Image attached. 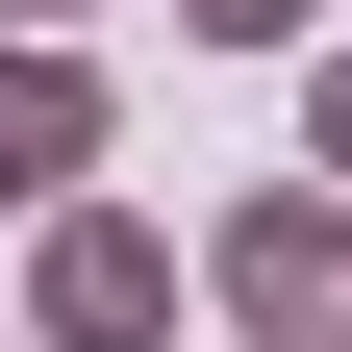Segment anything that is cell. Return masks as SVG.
I'll return each mask as SVG.
<instances>
[{"label":"cell","mask_w":352,"mask_h":352,"mask_svg":"<svg viewBox=\"0 0 352 352\" xmlns=\"http://www.w3.org/2000/svg\"><path fill=\"white\" fill-rule=\"evenodd\" d=\"M201 302H227L252 352H352V176L302 151L277 201H227V227H201Z\"/></svg>","instance_id":"6da1fadb"},{"label":"cell","mask_w":352,"mask_h":352,"mask_svg":"<svg viewBox=\"0 0 352 352\" xmlns=\"http://www.w3.org/2000/svg\"><path fill=\"white\" fill-rule=\"evenodd\" d=\"M25 352H176V227L151 201H51L25 227Z\"/></svg>","instance_id":"7a4b0ae2"},{"label":"cell","mask_w":352,"mask_h":352,"mask_svg":"<svg viewBox=\"0 0 352 352\" xmlns=\"http://www.w3.org/2000/svg\"><path fill=\"white\" fill-rule=\"evenodd\" d=\"M101 151H126L101 51H76V25H0V227H51V201H76Z\"/></svg>","instance_id":"3957f363"},{"label":"cell","mask_w":352,"mask_h":352,"mask_svg":"<svg viewBox=\"0 0 352 352\" xmlns=\"http://www.w3.org/2000/svg\"><path fill=\"white\" fill-rule=\"evenodd\" d=\"M176 25H201V51H302L327 0H176Z\"/></svg>","instance_id":"277c9868"},{"label":"cell","mask_w":352,"mask_h":352,"mask_svg":"<svg viewBox=\"0 0 352 352\" xmlns=\"http://www.w3.org/2000/svg\"><path fill=\"white\" fill-rule=\"evenodd\" d=\"M302 151H327V176H352V51H327V76H302Z\"/></svg>","instance_id":"5b68a950"},{"label":"cell","mask_w":352,"mask_h":352,"mask_svg":"<svg viewBox=\"0 0 352 352\" xmlns=\"http://www.w3.org/2000/svg\"><path fill=\"white\" fill-rule=\"evenodd\" d=\"M0 25H101V0H0Z\"/></svg>","instance_id":"8992f818"}]
</instances>
